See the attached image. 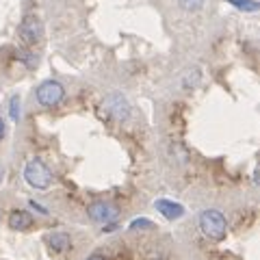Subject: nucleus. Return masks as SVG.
<instances>
[{"mask_svg":"<svg viewBox=\"0 0 260 260\" xmlns=\"http://www.w3.org/2000/svg\"><path fill=\"white\" fill-rule=\"evenodd\" d=\"M89 217L93 219L98 223H107V221H113V219L117 217V208L107 204V202H95V204L89 206Z\"/></svg>","mask_w":260,"mask_h":260,"instance_id":"obj_5","label":"nucleus"},{"mask_svg":"<svg viewBox=\"0 0 260 260\" xmlns=\"http://www.w3.org/2000/svg\"><path fill=\"white\" fill-rule=\"evenodd\" d=\"M9 225L13 230H28L32 225V217L28 213H24V210H13L9 215Z\"/></svg>","mask_w":260,"mask_h":260,"instance_id":"obj_9","label":"nucleus"},{"mask_svg":"<svg viewBox=\"0 0 260 260\" xmlns=\"http://www.w3.org/2000/svg\"><path fill=\"white\" fill-rule=\"evenodd\" d=\"M46 243H48V247H50V251H54V254H63V251L70 249V237L65 232H52V234H48Z\"/></svg>","mask_w":260,"mask_h":260,"instance_id":"obj_8","label":"nucleus"},{"mask_svg":"<svg viewBox=\"0 0 260 260\" xmlns=\"http://www.w3.org/2000/svg\"><path fill=\"white\" fill-rule=\"evenodd\" d=\"M156 210L165 217V219H180L184 215V208L182 204H178V202H172V200H156Z\"/></svg>","mask_w":260,"mask_h":260,"instance_id":"obj_7","label":"nucleus"},{"mask_svg":"<svg viewBox=\"0 0 260 260\" xmlns=\"http://www.w3.org/2000/svg\"><path fill=\"white\" fill-rule=\"evenodd\" d=\"M87 260H107V258H104V256H100V254H93V256H89Z\"/></svg>","mask_w":260,"mask_h":260,"instance_id":"obj_14","label":"nucleus"},{"mask_svg":"<svg viewBox=\"0 0 260 260\" xmlns=\"http://www.w3.org/2000/svg\"><path fill=\"white\" fill-rule=\"evenodd\" d=\"M200 228L208 239L213 241H223L225 239V217L219 210H204L200 215Z\"/></svg>","mask_w":260,"mask_h":260,"instance_id":"obj_1","label":"nucleus"},{"mask_svg":"<svg viewBox=\"0 0 260 260\" xmlns=\"http://www.w3.org/2000/svg\"><path fill=\"white\" fill-rule=\"evenodd\" d=\"M104 109H107L115 119H126L128 117V111H130L126 98H121L119 93L109 95L107 100H104Z\"/></svg>","mask_w":260,"mask_h":260,"instance_id":"obj_6","label":"nucleus"},{"mask_svg":"<svg viewBox=\"0 0 260 260\" xmlns=\"http://www.w3.org/2000/svg\"><path fill=\"white\" fill-rule=\"evenodd\" d=\"M24 178H26V182L32 186V189H48L52 182V174L50 169L39 158H32L26 162V167H24Z\"/></svg>","mask_w":260,"mask_h":260,"instance_id":"obj_2","label":"nucleus"},{"mask_svg":"<svg viewBox=\"0 0 260 260\" xmlns=\"http://www.w3.org/2000/svg\"><path fill=\"white\" fill-rule=\"evenodd\" d=\"M18 117H20V100L18 98H11V119L18 121Z\"/></svg>","mask_w":260,"mask_h":260,"instance_id":"obj_11","label":"nucleus"},{"mask_svg":"<svg viewBox=\"0 0 260 260\" xmlns=\"http://www.w3.org/2000/svg\"><path fill=\"white\" fill-rule=\"evenodd\" d=\"M180 5L184 9H198V7L204 5V0H180Z\"/></svg>","mask_w":260,"mask_h":260,"instance_id":"obj_12","label":"nucleus"},{"mask_svg":"<svg viewBox=\"0 0 260 260\" xmlns=\"http://www.w3.org/2000/svg\"><path fill=\"white\" fill-rule=\"evenodd\" d=\"M3 137H5V121L0 119V139H3Z\"/></svg>","mask_w":260,"mask_h":260,"instance_id":"obj_15","label":"nucleus"},{"mask_svg":"<svg viewBox=\"0 0 260 260\" xmlns=\"http://www.w3.org/2000/svg\"><path fill=\"white\" fill-rule=\"evenodd\" d=\"M230 3L234 7H239V9H245V11H256L258 5L254 3V0H230Z\"/></svg>","mask_w":260,"mask_h":260,"instance_id":"obj_10","label":"nucleus"},{"mask_svg":"<svg viewBox=\"0 0 260 260\" xmlns=\"http://www.w3.org/2000/svg\"><path fill=\"white\" fill-rule=\"evenodd\" d=\"M130 228H133V230L135 228H152V221L150 219H135V221L130 223Z\"/></svg>","mask_w":260,"mask_h":260,"instance_id":"obj_13","label":"nucleus"},{"mask_svg":"<svg viewBox=\"0 0 260 260\" xmlns=\"http://www.w3.org/2000/svg\"><path fill=\"white\" fill-rule=\"evenodd\" d=\"M63 85L56 83V80H46V83L39 85L37 89V100L44 107H56L63 100Z\"/></svg>","mask_w":260,"mask_h":260,"instance_id":"obj_3","label":"nucleus"},{"mask_svg":"<svg viewBox=\"0 0 260 260\" xmlns=\"http://www.w3.org/2000/svg\"><path fill=\"white\" fill-rule=\"evenodd\" d=\"M3 174H5V172H3V165H0V180H3Z\"/></svg>","mask_w":260,"mask_h":260,"instance_id":"obj_16","label":"nucleus"},{"mask_svg":"<svg viewBox=\"0 0 260 260\" xmlns=\"http://www.w3.org/2000/svg\"><path fill=\"white\" fill-rule=\"evenodd\" d=\"M20 37H22V42L26 46H32V44H37L39 39H42V24H39V20L35 18V15H26V18L22 20Z\"/></svg>","mask_w":260,"mask_h":260,"instance_id":"obj_4","label":"nucleus"}]
</instances>
